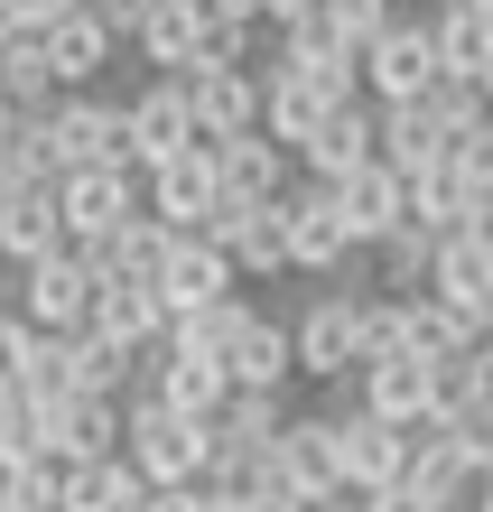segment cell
<instances>
[{
    "mask_svg": "<svg viewBox=\"0 0 493 512\" xmlns=\"http://www.w3.org/2000/svg\"><path fill=\"white\" fill-rule=\"evenodd\" d=\"M121 457L140 466V485L159 494V485H205V466H214V429L205 419H177L159 391H131V447H121Z\"/></svg>",
    "mask_w": 493,
    "mask_h": 512,
    "instance_id": "1",
    "label": "cell"
},
{
    "mask_svg": "<svg viewBox=\"0 0 493 512\" xmlns=\"http://www.w3.org/2000/svg\"><path fill=\"white\" fill-rule=\"evenodd\" d=\"M363 298H373V289H317V298L289 317L298 382H335V391H345V382L363 373Z\"/></svg>",
    "mask_w": 493,
    "mask_h": 512,
    "instance_id": "2",
    "label": "cell"
},
{
    "mask_svg": "<svg viewBox=\"0 0 493 512\" xmlns=\"http://www.w3.org/2000/svg\"><path fill=\"white\" fill-rule=\"evenodd\" d=\"M47 149H56V177H75V168H131V103H112V94H66L47 112Z\"/></svg>",
    "mask_w": 493,
    "mask_h": 512,
    "instance_id": "3",
    "label": "cell"
},
{
    "mask_svg": "<svg viewBox=\"0 0 493 512\" xmlns=\"http://www.w3.org/2000/svg\"><path fill=\"white\" fill-rule=\"evenodd\" d=\"M94 298H103L94 261H84V252H47V261H28V270H19L10 308L38 326V336H84V326H94Z\"/></svg>",
    "mask_w": 493,
    "mask_h": 512,
    "instance_id": "4",
    "label": "cell"
},
{
    "mask_svg": "<svg viewBox=\"0 0 493 512\" xmlns=\"http://www.w3.org/2000/svg\"><path fill=\"white\" fill-rule=\"evenodd\" d=\"M363 94H373L382 112L391 103H428L438 94V38H428V10L391 19L373 47H363Z\"/></svg>",
    "mask_w": 493,
    "mask_h": 512,
    "instance_id": "5",
    "label": "cell"
},
{
    "mask_svg": "<svg viewBox=\"0 0 493 512\" xmlns=\"http://www.w3.org/2000/svg\"><path fill=\"white\" fill-rule=\"evenodd\" d=\"M56 196H66V252H103L121 224L149 215L131 168H75V177H56Z\"/></svg>",
    "mask_w": 493,
    "mask_h": 512,
    "instance_id": "6",
    "label": "cell"
},
{
    "mask_svg": "<svg viewBox=\"0 0 493 512\" xmlns=\"http://www.w3.org/2000/svg\"><path fill=\"white\" fill-rule=\"evenodd\" d=\"M345 410H373L382 429H438V364H419V354H391V364H363L345 382Z\"/></svg>",
    "mask_w": 493,
    "mask_h": 512,
    "instance_id": "7",
    "label": "cell"
},
{
    "mask_svg": "<svg viewBox=\"0 0 493 512\" xmlns=\"http://www.w3.org/2000/svg\"><path fill=\"white\" fill-rule=\"evenodd\" d=\"M270 485L298 494L307 512L345 494V466H335V410H289L280 447H270Z\"/></svg>",
    "mask_w": 493,
    "mask_h": 512,
    "instance_id": "8",
    "label": "cell"
},
{
    "mask_svg": "<svg viewBox=\"0 0 493 512\" xmlns=\"http://www.w3.org/2000/svg\"><path fill=\"white\" fill-rule=\"evenodd\" d=\"M280 215H289V270H307V280H345L354 233H345V205H335V187L298 177V187L280 196Z\"/></svg>",
    "mask_w": 493,
    "mask_h": 512,
    "instance_id": "9",
    "label": "cell"
},
{
    "mask_svg": "<svg viewBox=\"0 0 493 512\" xmlns=\"http://www.w3.org/2000/svg\"><path fill=\"white\" fill-rule=\"evenodd\" d=\"M140 205H149V224H168V233H214V215H224V168H214V149H187V159L149 168Z\"/></svg>",
    "mask_w": 493,
    "mask_h": 512,
    "instance_id": "10",
    "label": "cell"
},
{
    "mask_svg": "<svg viewBox=\"0 0 493 512\" xmlns=\"http://www.w3.org/2000/svg\"><path fill=\"white\" fill-rule=\"evenodd\" d=\"M410 429H382L373 410H335V466H345V494H391L410 485Z\"/></svg>",
    "mask_w": 493,
    "mask_h": 512,
    "instance_id": "11",
    "label": "cell"
},
{
    "mask_svg": "<svg viewBox=\"0 0 493 512\" xmlns=\"http://www.w3.org/2000/svg\"><path fill=\"white\" fill-rule=\"evenodd\" d=\"M382 159V103L373 94H354V103H335L326 112V131L298 149V177H317V187H345V177H363Z\"/></svg>",
    "mask_w": 493,
    "mask_h": 512,
    "instance_id": "12",
    "label": "cell"
},
{
    "mask_svg": "<svg viewBox=\"0 0 493 512\" xmlns=\"http://www.w3.org/2000/svg\"><path fill=\"white\" fill-rule=\"evenodd\" d=\"M187 149H205L196 112H187V75H149L131 94V159H140V177L168 168V159H187Z\"/></svg>",
    "mask_w": 493,
    "mask_h": 512,
    "instance_id": "13",
    "label": "cell"
},
{
    "mask_svg": "<svg viewBox=\"0 0 493 512\" xmlns=\"http://www.w3.org/2000/svg\"><path fill=\"white\" fill-rule=\"evenodd\" d=\"M159 298H168V317L224 308V298H242V270H233L224 243H205V233H177L168 261H159Z\"/></svg>",
    "mask_w": 493,
    "mask_h": 512,
    "instance_id": "14",
    "label": "cell"
},
{
    "mask_svg": "<svg viewBox=\"0 0 493 512\" xmlns=\"http://www.w3.org/2000/svg\"><path fill=\"white\" fill-rule=\"evenodd\" d=\"M270 38H280V66L317 75L335 103H354V94H363V47H354L326 10H307V19H289V28H270Z\"/></svg>",
    "mask_w": 493,
    "mask_h": 512,
    "instance_id": "15",
    "label": "cell"
},
{
    "mask_svg": "<svg viewBox=\"0 0 493 512\" xmlns=\"http://www.w3.org/2000/svg\"><path fill=\"white\" fill-rule=\"evenodd\" d=\"M187 112H196V140H205V149L261 131V75H252V66H196V75H187Z\"/></svg>",
    "mask_w": 493,
    "mask_h": 512,
    "instance_id": "16",
    "label": "cell"
},
{
    "mask_svg": "<svg viewBox=\"0 0 493 512\" xmlns=\"http://www.w3.org/2000/svg\"><path fill=\"white\" fill-rule=\"evenodd\" d=\"M326 112H335V94H326L317 75H298V66H280V56H270V66H261V131L280 140L289 159H298V149H307V140L326 131Z\"/></svg>",
    "mask_w": 493,
    "mask_h": 512,
    "instance_id": "17",
    "label": "cell"
},
{
    "mask_svg": "<svg viewBox=\"0 0 493 512\" xmlns=\"http://www.w3.org/2000/svg\"><path fill=\"white\" fill-rule=\"evenodd\" d=\"M47 75H56V94H103V75L121 66V38L94 19V10H75V19H56L47 28Z\"/></svg>",
    "mask_w": 493,
    "mask_h": 512,
    "instance_id": "18",
    "label": "cell"
},
{
    "mask_svg": "<svg viewBox=\"0 0 493 512\" xmlns=\"http://www.w3.org/2000/svg\"><path fill=\"white\" fill-rule=\"evenodd\" d=\"M47 252H66V196H56V177L47 187H0V261L28 270Z\"/></svg>",
    "mask_w": 493,
    "mask_h": 512,
    "instance_id": "19",
    "label": "cell"
},
{
    "mask_svg": "<svg viewBox=\"0 0 493 512\" xmlns=\"http://www.w3.org/2000/svg\"><path fill=\"white\" fill-rule=\"evenodd\" d=\"M224 373H233V391H298V345H289V317H261L252 308V326L224 345Z\"/></svg>",
    "mask_w": 493,
    "mask_h": 512,
    "instance_id": "20",
    "label": "cell"
},
{
    "mask_svg": "<svg viewBox=\"0 0 493 512\" xmlns=\"http://www.w3.org/2000/svg\"><path fill=\"white\" fill-rule=\"evenodd\" d=\"M335 205H345V233H354V252H382L400 224H410V177H391L382 159L363 168V177H345L335 187Z\"/></svg>",
    "mask_w": 493,
    "mask_h": 512,
    "instance_id": "21",
    "label": "cell"
},
{
    "mask_svg": "<svg viewBox=\"0 0 493 512\" xmlns=\"http://www.w3.org/2000/svg\"><path fill=\"white\" fill-rule=\"evenodd\" d=\"M214 168H224V196H233V205H280V196L298 187V159H289L270 131L224 140V149H214Z\"/></svg>",
    "mask_w": 493,
    "mask_h": 512,
    "instance_id": "22",
    "label": "cell"
},
{
    "mask_svg": "<svg viewBox=\"0 0 493 512\" xmlns=\"http://www.w3.org/2000/svg\"><path fill=\"white\" fill-rule=\"evenodd\" d=\"M447 149H456V131H447L438 103H391V112H382V168H391V177L447 168Z\"/></svg>",
    "mask_w": 493,
    "mask_h": 512,
    "instance_id": "23",
    "label": "cell"
},
{
    "mask_svg": "<svg viewBox=\"0 0 493 512\" xmlns=\"http://www.w3.org/2000/svg\"><path fill=\"white\" fill-rule=\"evenodd\" d=\"M205 0H159V10L140 19V38H131V56L140 66H159V75H196V56H205Z\"/></svg>",
    "mask_w": 493,
    "mask_h": 512,
    "instance_id": "24",
    "label": "cell"
},
{
    "mask_svg": "<svg viewBox=\"0 0 493 512\" xmlns=\"http://www.w3.org/2000/svg\"><path fill=\"white\" fill-rule=\"evenodd\" d=\"M428 38H438V75L447 84H484V66H493V19L475 10V0H438V10H428Z\"/></svg>",
    "mask_w": 493,
    "mask_h": 512,
    "instance_id": "25",
    "label": "cell"
},
{
    "mask_svg": "<svg viewBox=\"0 0 493 512\" xmlns=\"http://www.w3.org/2000/svg\"><path fill=\"white\" fill-rule=\"evenodd\" d=\"M149 391H159L177 419H205V429H214V419H224V401H233V373L214 364V354H168V364L149 373Z\"/></svg>",
    "mask_w": 493,
    "mask_h": 512,
    "instance_id": "26",
    "label": "cell"
},
{
    "mask_svg": "<svg viewBox=\"0 0 493 512\" xmlns=\"http://www.w3.org/2000/svg\"><path fill=\"white\" fill-rule=\"evenodd\" d=\"M66 466V512H140L149 485L131 457H56Z\"/></svg>",
    "mask_w": 493,
    "mask_h": 512,
    "instance_id": "27",
    "label": "cell"
},
{
    "mask_svg": "<svg viewBox=\"0 0 493 512\" xmlns=\"http://www.w3.org/2000/svg\"><path fill=\"white\" fill-rule=\"evenodd\" d=\"M94 326L121 336V345H168V298H159V280H103Z\"/></svg>",
    "mask_w": 493,
    "mask_h": 512,
    "instance_id": "28",
    "label": "cell"
},
{
    "mask_svg": "<svg viewBox=\"0 0 493 512\" xmlns=\"http://www.w3.org/2000/svg\"><path fill=\"white\" fill-rule=\"evenodd\" d=\"M475 485H484V475L456 457L438 429H419V447H410V494H419L428 512H466V503H475Z\"/></svg>",
    "mask_w": 493,
    "mask_h": 512,
    "instance_id": "29",
    "label": "cell"
},
{
    "mask_svg": "<svg viewBox=\"0 0 493 512\" xmlns=\"http://www.w3.org/2000/svg\"><path fill=\"white\" fill-rule=\"evenodd\" d=\"M289 429V401L280 391H233L224 419H214V457H270Z\"/></svg>",
    "mask_w": 493,
    "mask_h": 512,
    "instance_id": "30",
    "label": "cell"
},
{
    "mask_svg": "<svg viewBox=\"0 0 493 512\" xmlns=\"http://www.w3.org/2000/svg\"><path fill=\"white\" fill-rule=\"evenodd\" d=\"M224 252L242 280H289V215L280 205H242L233 233H224Z\"/></svg>",
    "mask_w": 493,
    "mask_h": 512,
    "instance_id": "31",
    "label": "cell"
},
{
    "mask_svg": "<svg viewBox=\"0 0 493 512\" xmlns=\"http://www.w3.org/2000/svg\"><path fill=\"white\" fill-rule=\"evenodd\" d=\"M428 289H438L447 308H466V317H493V243H475V233L438 243V280Z\"/></svg>",
    "mask_w": 493,
    "mask_h": 512,
    "instance_id": "32",
    "label": "cell"
},
{
    "mask_svg": "<svg viewBox=\"0 0 493 512\" xmlns=\"http://www.w3.org/2000/svg\"><path fill=\"white\" fill-rule=\"evenodd\" d=\"M121 447H131V401H103V391L66 401V438H56V457H121Z\"/></svg>",
    "mask_w": 493,
    "mask_h": 512,
    "instance_id": "33",
    "label": "cell"
},
{
    "mask_svg": "<svg viewBox=\"0 0 493 512\" xmlns=\"http://www.w3.org/2000/svg\"><path fill=\"white\" fill-rule=\"evenodd\" d=\"M0 94H10L19 122H47V112L66 103V94H56V75H47V47H38V38H10V47H0Z\"/></svg>",
    "mask_w": 493,
    "mask_h": 512,
    "instance_id": "34",
    "label": "cell"
},
{
    "mask_svg": "<svg viewBox=\"0 0 493 512\" xmlns=\"http://www.w3.org/2000/svg\"><path fill=\"white\" fill-rule=\"evenodd\" d=\"M428 280H438V233H419V224H400L391 243L373 252V289H382V298H419Z\"/></svg>",
    "mask_w": 493,
    "mask_h": 512,
    "instance_id": "35",
    "label": "cell"
},
{
    "mask_svg": "<svg viewBox=\"0 0 493 512\" xmlns=\"http://www.w3.org/2000/svg\"><path fill=\"white\" fill-rule=\"evenodd\" d=\"M0 512H66V466L56 457L0 466Z\"/></svg>",
    "mask_w": 493,
    "mask_h": 512,
    "instance_id": "36",
    "label": "cell"
},
{
    "mask_svg": "<svg viewBox=\"0 0 493 512\" xmlns=\"http://www.w3.org/2000/svg\"><path fill=\"white\" fill-rule=\"evenodd\" d=\"M47 177H56L47 122H10V131H0V187H47Z\"/></svg>",
    "mask_w": 493,
    "mask_h": 512,
    "instance_id": "37",
    "label": "cell"
},
{
    "mask_svg": "<svg viewBox=\"0 0 493 512\" xmlns=\"http://www.w3.org/2000/svg\"><path fill=\"white\" fill-rule=\"evenodd\" d=\"M196 66H270V56H261V19H205V56H196Z\"/></svg>",
    "mask_w": 493,
    "mask_h": 512,
    "instance_id": "38",
    "label": "cell"
},
{
    "mask_svg": "<svg viewBox=\"0 0 493 512\" xmlns=\"http://www.w3.org/2000/svg\"><path fill=\"white\" fill-rule=\"evenodd\" d=\"M391 354H410V317H400V298H363V364H391Z\"/></svg>",
    "mask_w": 493,
    "mask_h": 512,
    "instance_id": "39",
    "label": "cell"
},
{
    "mask_svg": "<svg viewBox=\"0 0 493 512\" xmlns=\"http://www.w3.org/2000/svg\"><path fill=\"white\" fill-rule=\"evenodd\" d=\"M317 10H326L335 28H345L354 47H373V38H382L391 19H410V10H400V0H317Z\"/></svg>",
    "mask_w": 493,
    "mask_h": 512,
    "instance_id": "40",
    "label": "cell"
},
{
    "mask_svg": "<svg viewBox=\"0 0 493 512\" xmlns=\"http://www.w3.org/2000/svg\"><path fill=\"white\" fill-rule=\"evenodd\" d=\"M438 438H447L475 475H493V410H456V419H438Z\"/></svg>",
    "mask_w": 493,
    "mask_h": 512,
    "instance_id": "41",
    "label": "cell"
},
{
    "mask_svg": "<svg viewBox=\"0 0 493 512\" xmlns=\"http://www.w3.org/2000/svg\"><path fill=\"white\" fill-rule=\"evenodd\" d=\"M28 364H38V326H28L19 308H0V391H19Z\"/></svg>",
    "mask_w": 493,
    "mask_h": 512,
    "instance_id": "42",
    "label": "cell"
},
{
    "mask_svg": "<svg viewBox=\"0 0 493 512\" xmlns=\"http://www.w3.org/2000/svg\"><path fill=\"white\" fill-rule=\"evenodd\" d=\"M84 10H94V19L112 28V38H121V47H131V38H140V19L159 10V0H84Z\"/></svg>",
    "mask_w": 493,
    "mask_h": 512,
    "instance_id": "43",
    "label": "cell"
},
{
    "mask_svg": "<svg viewBox=\"0 0 493 512\" xmlns=\"http://www.w3.org/2000/svg\"><path fill=\"white\" fill-rule=\"evenodd\" d=\"M10 10H19V28H28V38H47V28H56V19H75L84 0H10Z\"/></svg>",
    "mask_w": 493,
    "mask_h": 512,
    "instance_id": "44",
    "label": "cell"
},
{
    "mask_svg": "<svg viewBox=\"0 0 493 512\" xmlns=\"http://www.w3.org/2000/svg\"><path fill=\"white\" fill-rule=\"evenodd\" d=\"M140 512H214V494H205V485H159Z\"/></svg>",
    "mask_w": 493,
    "mask_h": 512,
    "instance_id": "45",
    "label": "cell"
},
{
    "mask_svg": "<svg viewBox=\"0 0 493 512\" xmlns=\"http://www.w3.org/2000/svg\"><path fill=\"white\" fill-rule=\"evenodd\" d=\"M363 512H428V503H419L410 485H391V494H363Z\"/></svg>",
    "mask_w": 493,
    "mask_h": 512,
    "instance_id": "46",
    "label": "cell"
},
{
    "mask_svg": "<svg viewBox=\"0 0 493 512\" xmlns=\"http://www.w3.org/2000/svg\"><path fill=\"white\" fill-rule=\"evenodd\" d=\"M466 233H475V243H493V187L475 196V224H466Z\"/></svg>",
    "mask_w": 493,
    "mask_h": 512,
    "instance_id": "47",
    "label": "cell"
},
{
    "mask_svg": "<svg viewBox=\"0 0 493 512\" xmlns=\"http://www.w3.org/2000/svg\"><path fill=\"white\" fill-rule=\"evenodd\" d=\"M317 512H363V494H335V503H317Z\"/></svg>",
    "mask_w": 493,
    "mask_h": 512,
    "instance_id": "48",
    "label": "cell"
},
{
    "mask_svg": "<svg viewBox=\"0 0 493 512\" xmlns=\"http://www.w3.org/2000/svg\"><path fill=\"white\" fill-rule=\"evenodd\" d=\"M466 512H493V475H484V485H475V503H466Z\"/></svg>",
    "mask_w": 493,
    "mask_h": 512,
    "instance_id": "49",
    "label": "cell"
},
{
    "mask_svg": "<svg viewBox=\"0 0 493 512\" xmlns=\"http://www.w3.org/2000/svg\"><path fill=\"white\" fill-rule=\"evenodd\" d=\"M10 122H19V112H10V94H0V131H10Z\"/></svg>",
    "mask_w": 493,
    "mask_h": 512,
    "instance_id": "50",
    "label": "cell"
},
{
    "mask_svg": "<svg viewBox=\"0 0 493 512\" xmlns=\"http://www.w3.org/2000/svg\"><path fill=\"white\" fill-rule=\"evenodd\" d=\"M484 103H493V66H484Z\"/></svg>",
    "mask_w": 493,
    "mask_h": 512,
    "instance_id": "51",
    "label": "cell"
},
{
    "mask_svg": "<svg viewBox=\"0 0 493 512\" xmlns=\"http://www.w3.org/2000/svg\"><path fill=\"white\" fill-rule=\"evenodd\" d=\"M400 10H419V0H400Z\"/></svg>",
    "mask_w": 493,
    "mask_h": 512,
    "instance_id": "52",
    "label": "cell"
},
{
    "mask_svg": "<svg viewBox=\"0 0 493 512\" xmlns=\"http://www.w3.org/2000/svg\"><path fill=\"white\" fill-rule=\"evenodd\" d=\"M484 140H493V122H484Z\"/></svg>",
    "mask_w": 493,
    "mask_h": 512,
    "instance_id": "53",
    "label": "cell"
}]
</instances>
